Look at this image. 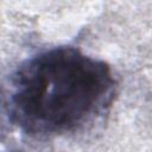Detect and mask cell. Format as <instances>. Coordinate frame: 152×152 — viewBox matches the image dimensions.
Masks as SVG:
<instances>
[{
    "mask_svg": "<svg viewBox=\"0 0 152 152\" xmlns=\"http://www.w3.org/2000/svg\"><path fill=\"white\" fill-rule=\"evenodd\" d=\"M110 65L70 45L40 51L11 77L8 116L23 133L51 137L74 132L112 103Z\"/></svg>",
    "mask_w": 152,
    "mask_h": 152,
    "instance_id": "obj_1",
    "label": "cell"
}]
</instances>
